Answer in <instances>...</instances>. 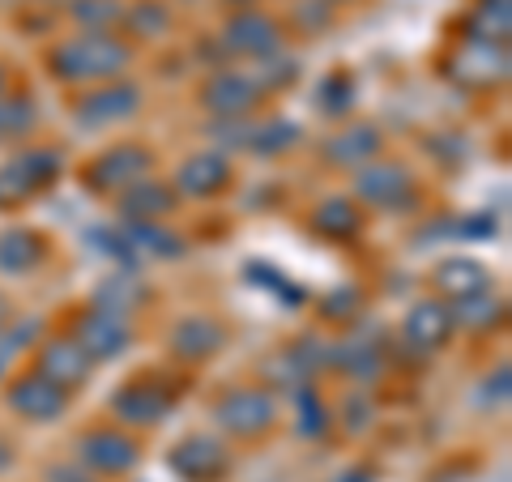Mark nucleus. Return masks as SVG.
<instances>
[{"label":"nucleus","instance_id":"1","mask_svg":"<svg viewBox=\"0 0 512 482\" xmlns=\"http://www.w3.org/2000/svg\"><path fill=\"white\" fill-rule=\"evenodd\" d=\"M13 406H18L22 414H30V419H56V414L64 410V393L56 389L52 380L30 376V380H22L18 389H13Z\"/></svg>","mask_w":512,"mask_h":482},{"label":"nucleus","instance_id":"2","mask_svg":"<svg viewBox=\"0 0 512 482\" xmlns=\"http://www.w3.org/2000/svg\"><path fill=\"white\" fill-rule=\"evenodd\" d=\"M43 363H47V372H52V384H77L90 372V355L73 342H47Z\"/></svg>","mask_w":512,"mask_h":482},{"label":"nucleus","instance_id":"3","mask_svg":"<svg viewBox=\"0 0 512 482\" xmlns=\"http://www.w3.org/2000/svg\"><path fill=\"white\" fill-rule=\"evenodd\" d=\"M222 465H227V453L210 440H192V444H184V453L175 457V470L188 474L192 482H210Z\"/></svg>","mask_w":512,"mask_h":482},{"label":"nucleus","instance_id":"4","mask_svg":"<svg viewBox=\"0 0 512 482\" xmlns=\"http://www.w3.org/2000/svg\"><path fill=\"white\" fill-rule=\"evenodd\" d=\"M218 419L235 431H256V427L269 423V401L256 397V393H235L227 406H218Z\"/></svg>","mask_w":512,"mask_h":482},{"label":"nucleus","instance_id":"5","mask_svg":"<svg viewBox=\"0 0 512 482\" xmlns=\"http://www.w3.org/2000/svg\"><path fill=\"white\" fill-rule=\"evenodd\" d=\"M82 453L107 474H120V470H128V465L137 461L133 444L120 440V436H90V444H82Z\"/></svg>","mask_w":512,"mask_h":482},{"label":"nucleus","instance_id":"6","mask_svg":"<svg viewBox=\"0 0 512 482\" xmlns=\"http://www.w3.org/2000/svg\"><path fill=\"white\" fill-rule=\"evenodd\" d=\"M82 350L86 355H116V350H124V342H128V333L116 325V316H90L86 325H82Z\"/></svg>","mask_w":512,"mask_h":482},{"label":"nucleus","instance_id":"7","mask_svg":"<svg viewBox=\"0 0 512 482\" xmlns=\"http://www.w3.org/2000/svg\"><path fill=\"white\" fill-rule=\"evenodd\" d=\"M184 171L197 175V180H192V192H210V188H218L222 180H227V167H222L218 158H197V163L184 167Z\"/></svg>","mask_w":512,"mask_h":482},{"label":"nucleus","instance_id":"8","mask_svg":"<svg viewBox=\"0 0 512 482\" xmlns=\"http://www.w3.org/2000/svg\"><path fill=\"white\" fill-rule=\"evenodd\" d=\"M52 482H82V478L69 474V470H52ZM86 482H90V478H86Z\"/></svg>","mask_w":512,"mask_h":482}]
</instances>
